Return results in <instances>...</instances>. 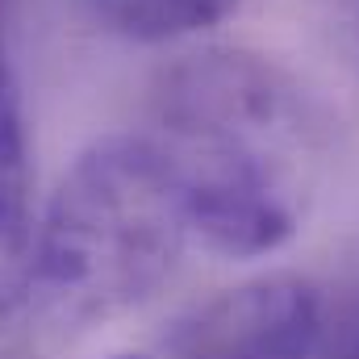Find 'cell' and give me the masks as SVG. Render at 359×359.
Masks as SVG:
<instances>
[{
    "label": "cell",
    "mask_w": 359,
    "mask_h": 359,
    "mask_svg": "<svg viewBox=\"0 0 359 359\" xmlns=\"http://www.w3.org/2000/svg\"><path fill=\"white\" fill-rule=\"evenodd\" d=\"M188 243L180 192L147 134L92 142L0 288V359L50 355L126 318L163 288Z\"/></svg>",
    "instance_id": "2"
},
{
    "label": "cell",
    "mask_w": 359,
    "mask_h": 359,
    "mask_svg": "<svg viewBox=\"0 0 359 359\" xmlns=\"http://www.w3.org/2000/svg\"><path fill=\"white\" fill-rule=\"evenodd\" d=\"M180 192L188 238L226 259L280 251L326 176V121L280 63L201 50L172 63L142 130Z\"/></svg>",
    "instance_id": "1"
},
{
    "label": "cell",
    "mask_w": 359,
    "mask_h": 359,
    "mask_svg": "<svg viewBox=\"0 0 359 359\" xmlns=\"http://www.w3.org/2000/svg\"><path fill=\"white\" fill-rule=\"evenodd\" d=\"M121 359H138V355H121Z\"/></svg>",
    "instance_id": "6"
},
{
    "label": "cell",
    "mask_w": 359,
    "mask_h": 359,
    "mask_svg": "<svg viewBox=\"0 0 359 359\" xmlns=\"http://www.w3.org/2000/svg\"><path fill=\"white\" fill-rule=\"evenodd\" d=\"M322 297L301 276H259L226 288L176 334V359H313Z\"/></svg>",
    "instance_id": "3"
},
{
    "label": "cell",
    "mask_w": 359,
    "mask_h": 359,
    "mask_svg": "<svg viewBox=\"0 0 359 359\" xmlns=\"http://www.w3.org/2000/svg\"><path fill=\"white\" fill-rule=\"evenodd\" d=\"M25 226H29V138H25L21 88L0 42V268H8L21 255Z\"/></svg>",
    "instance_id": "4"
},
{
    "label": "cell",
    "mask_w": 359,
    "mask_h": 359,
    "mask_svg": "<svg viewBox=\"0 0 359 359\" xmlns=\"http://www.w3.org/2000/svg\"><path fill=\"white\" fill-rule=\"evenodd\" d=\"M84 8L130 42H176L230 17L238 0H84Z\"/></svg>",
    "instance_id": "5"
}]
</instances>
